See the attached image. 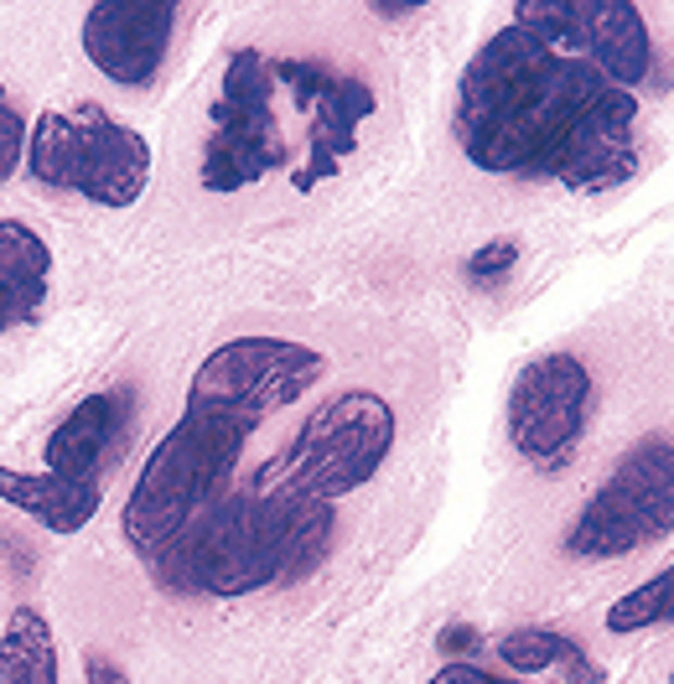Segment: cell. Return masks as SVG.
<instances>
[{
	"label": "cell",
	"instance_id": "cell-15",
	"mask_svg": "<svg viewBox=\"0 0 674 684\" xmlns=\"http://www.w3.org/2000/svg\"><path fill=\"white\" fill-rule=\"evenodd\" d=\"M0 684H58V637L37 607H16L0 628Z\"/></svg>",
	"mask_w": 674,
	"mask_h": 684
},
{
	"label": "cell",
	"instance_id": "cell-22",
	"mask_svg": "<svg viewBox=\"0 0 674 684\" xmlns=\"http://www.w3.org/2000/svg\"><path fill=\"white\" fill-rule=\"evenodd\" d=\"M472 643H478V633H472V628H446V633H442V648H446V654H467Z\"/></svg>",
	"mask_w": 674,
	"mask_h": 684
},
{
	"label": "cell",
	"instance_id": "cell-16",
	"mask_svg": "<svg viewBox=\"0 0 674 684\" xmlns=\"http://www.w3.org/2000/svg\"><path fill=\"white\" fill-rule=\"evenodd\" d=\"M674 612V570H653L644 586H633L628 596H618L607 607V633L612 637H628V633H649V628H664Z\"/></svg>",
	"mask_w": 674,
	"mask_h": 684
},
{
	"label": "cell",
	"instance_id": "cell-18",
	"mask_svg": "<svg viewBox=\"0 0 674 684\" xmlns=\"http://www.w3.org/2000/svg\"><path fill=\"white\" fill-rule=\"evenodd\" d=\"M22 156H26V119L0 89V182H11L22 171Z\"/></svg>",
	"mask_w": 674,
	"mask_h": 684
},
{
	"label": "cell",
	"instance_id": "cell-21",
	"mask_svg": "<svg viewBox=\"0 0 674 684\" xmlns=\"http://www.w3.org/2000/svg\"><path fill=\"white\" fill-rule=\"evenodd\" d=\"M84 680H89V684H130V674H125L115 659H104V654H89V659H84Z\"/></svg>",
	"mask_w": 674,
	"mask_h": 684
},
{
	"label": "cell",
	"instance_id": "cell-5",
	"mask_svg": "<svg viewBox=\"0 0 674 684\" xmlns=\"http://www.w3.org/2000/svg\"><path fill=\"white\" fill-rule=\"evenodd\" d=\"M26 171L47 192H78L93 208H136L151 188V141L104 104L42 109L26 135Z\"/></svg>",
	"mask_w": 674,
	"mask_h": 684
},
{
	"label": "cell",
	"instance_id": "cell-17",
	"mask_svg": "<svg viewBox=\"0 0 674 684\" xmlns=\"http://www.w3.org/2000/svg\"><path fill=\"white\" fill-rule=\"evenodd\" d=\"M571 648H576V637L550 633V628H519V633H504L493 643L498 663H504L509 674H519V680H535L545 669H560Z\"/></svg>",
	"mask_w": 674,
	"mask_h": 684
},
{
	"label": "cell",
	"instance_id": "cell-8",
	"mask_svg": "<svg viewBox=\"0 0 674 684\" xmlns=\"http://www.w3.org/2000/svg\"><path fill=\"white\" fill-rule=\"evenodd\" d=\"M592 404H597V384L576 353H545L524 363L509 389L513 451L545 477L565 473L586 436Z\"/></svg>",
	"mask_w": 674,
	"mask_h": 684
},
{
	"label": "cell",
	"instance_id": "cell-11",
	"mask_svg": "<svg viewBox=\"0 0 674 684\" xmlns=\"http://www.w3.org/2000/svg\"><path fill=\"white\" fill-rule=\"evenodd\" d=\"M633 125H638V94L607 83L602 94L586 104V115L571 125V135L560 141L545 177H556L560 188H571V192L623 188L633 171H638Z\"/></svg>",
	"mask_w": 674,
	"mask_h": 684
},
{
	"label": "cell",
	"instance_id": "cell-1",
	"mask_svg": "<svg viewBox=\"0 0 674 684\" xmlns=\"http://www.w3.org/2000/svg\"><path fill=\"white\" fill-rule=\"evenodd\" d=\"M322 374L327 358L291 337H233L192 369L182 415L151 447L119 519L125 544L145 566H156L229 493L250 436L276 410L311 395Z\"/></svg>",
	"mask_w": 674,
	"mask_h": 684
},
{
	"label": "cell",
	"instance_id": "cell-13",
	"mask_svg": "<svg viewBox=\"0 0 674 684\" xmlns=\"http://www.w3.org/2000/svg\"><path fill=\"white\" fill-rule=\"evenodd\" d=\"M0 503H11L31 524H42L47 534H78V529H89V519H99L104 482L58 473H16V467L0 462Z\"/></svg>",
	"mask_w": 674,
	"mask_h": 684
},
{
	"label": "cell",
	"instance_id": "cell-2",
	"mask_svg": "<svg viewBox=\"0 0 674 684\" xmlns=\"http://www.w3.org/2000/svg\"><path fill=\"white\" fill-rule=\"evenodd\" d=\"M607 78L509 22L472 52L457 83V145L488 177H545L550 156Z\"/></svg>",
	"mask_w": 674,
	"mask_h": 684
},
{
	"label": "cell",
	"instance_id": "cell-23",
	"mask_svg": "<svg viewBox=\"0 0 674 684\" xmlns=\"http://www.w3.org/2000/svg\"><path fill=\"white\" fill-rule=\"evenodd\" d=\"M373 11H379V16H416L420 5H373Z\"/></svg>",
	"mask_w": 674,
	"mask_h": 684
},
{
	"label": "cell",
	"instance_id": "cell-20",
	"mask_svg": "<svg viewBox=\"0 0 674 684\" xmlns=\"http://www.w3.org/2000/svg\"><path fill=\"white\" fill-rule=\"evenodd\" d=\"M425 684H530V680H509V674H488L483 663H446L442 674H431Z\"/></svg>",
	"mask_w": 674,
	"mask_h": 684
},
{
	"label": "cell",
	"instance_id": "cell-12",
	"mask_svg": "<svg viewBox=\"0 0 674 684\" xmlns=\"http://www.w3.org/2000/svg\"><path fill=\"white\" fill-rule=\"evenodd\" d=\"M125 425H130V389L84 395V400L58 421V430L47 436V447H42L47 473L99 482V477H104V462H115L119 441H125Z\"/></svg>",
	"mask_w": 674,
	"mask_h": 684
},
{
	"label": "cell",
	"instance_id": "cell-9",
	"mask_svg": "<svg viewBox=\"0 0 674 684\" xmlns=\"http://www.w3.org/2000/svg\"><path fill=\"white\" fill-rule=\"evenodd\" d=\"M270 78H280L291 89L296 109L306 115V130H311V156L291 177V188L317 192V182H327L343 166V156L358 151V125L379 109L373 89L364 78L332 73L327 63H311V57H280V63H270Z\"/></svg>",
	"mask_w": 674,
	"mask_h": 684
},
{
	"label": "cell",
	"instance_id": "cell-10",
	"mask_svg": "<svg viewBox=\"0 0 674 684\" xmlns=\"http://www.w3.org/2000/svg\"><path fill=\"white\" fill-rule=\"evenodd\" d=\"M171 0H99L84 16V57L119 89H151L177 37Z\"/></svg>",
	"mask_w": 674,
	"mask_h": 684
},
{
	"label": "cell",
	"instance_id": "cell-4",
	"mask_svg": "<svg viewBox=\"0 0 674 684\" xmlns=\"http://www.w3.org/2000/svg\"><path fill=\"white\" fill-rule=\"evenodd\" d=\"M395 404L373 389H343L322 400L291 436V447L270 456L244 488L306 503H338L358 493L395 451Z\"/></svg>",
	"mask_w": 674,
	"mask_h": 684
},
{
	"label": "cell",
	"instance_id": "cell-6",
	"mask_svg": "<svg viewBox=\"0 0 674 684\" xmlns=\"http://www.w3.org/2000/svg\"><path fill=\"white\" fill-rule=\"evenodd\" d=\"M674 529V447L670 436H649L618 462L607 488L586 498L576 524L565 529V555L576 560H618L644 544H659Z\"/></svg>",
	"mask_w": 674,
	"mask_h": 684
},
{
	"label": "cell",
	"instance_id": "cell-3",
	"mask_svg": "<svg viewBox=\"0 0 674 684\" xmlns=\"http://www.w3.org/2000/svg\"><path fill=\"white\" fill-rule=\"evenodd\" d=\"M327 544H332V503L239 488L218 498L151 570L171 591L239 602L311 576L322 566Z\"/></svg>",
	"mask_w": 674,
	"mask_h": 684
},
{
	"label": "cell",
	"instance_id": "cell-7",
	"mask_svg": "<svg viewBox=\"0 0 674 684\" xmlns=\"http://www.w3.org/2000/svg\"><path fill=\"white\" fill-rule=\"evenodd\" d=\"M270 57L239 48L224 68V94L213 99V135L203 145V192H239L285 166V135L276 119Z\"/></svg>",
	"mask_w": 674,
	"mask_h": 684
},
{
	"label": "cell",
	"instance_id": "cell-14",
	"mask_svg": "<svg viewBox=\"0 0 674 684\" xmlns=\"http://www.w3.org/2000/svg\"><path fill=\"white\" fill-rule=\"evenodd\" d=\"M52 291V249L26 218H0V332L37 322Z\"/></svg>",
	"mask_w": 674,
	"mask_h": 684
},
{
	"label": "cell",
	"instance_id": "cell-19",
	"mask_svg": "<svg viewBox=\"0 0 674 684\" xmlns=\"http://www.w3.org/2000/svg\"><path fill=\"white\" fill-rule=\"evenodd\" d=\"M513 264H519V244H513V238H493V244H483V249L467 260V281L472 285H498Z\"/></svg>",
	"mask_w": 674,
	"mask_h": 684
}]
</instances>
